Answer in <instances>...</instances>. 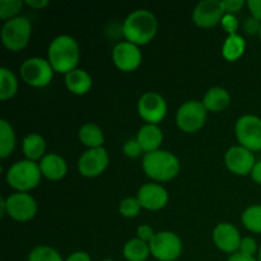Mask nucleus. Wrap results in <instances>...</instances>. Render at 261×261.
Here are the masks:
<instances>
[{
  "instance_id": "1",
  "label": "nucleus",
  "mask_w": 261,
  "mask_h": 261,
  "mask_svg": "<svg viewBox=\"0 0 261 261\" xmlns=\"http://www.w3.org/2000/svg\"><path fill=\"white\" fill-rule=\"evenodd\" d=\"M158 22L155 15L147 9H138L130 13L122 24V35L127 42L137 46L147 45L155 37Z\"/></svg>"
},
{
  "instance_id": "2",
  "label": "nucleus",
  "mask_w": 261,
  "mask_h": 261,
  "mask_svg": "<svg viewBox=\"0 0 261 261\" xmlns=\"http://www.w3.org/2000/svg\"><path fill=\"white\" fill-rule=\"evenodd\" d=\"M47 58L54 71L66 75L71 70L76 69L79 59H81L78 42L71 36H58L48 45Z\"/></svg>"
},
{
  "instance_id": "3",
  "label": "nucleus",
  "mask_w": 261,
  "mask_h": 261,
  "mask_svg": "<svg viewBox=\"0 0 261 261\" xmlns=\"http://www.w3.org/2000/svg\"><path fill=\"white\" fill-rule=\"evenodd\" d=\"M143 171L157 182H166L175 178L180 172V161L173 153L158 149L145 153L143 158Z\"/></svg>"
},
{
  "instance_id": "4",
  "label": "nucleus",
  "mask_w": 261,
  "mask_h": 261,
  "mask_svg": "<svg viewBox=\"0 0 261 261\" xmlns=\"http://www.w3.org/2000/svg\"><path fill=\"white\" fill-rule=\"evenodd\" d=\"M40 163L30 160L18 161L13 163L7 171V182L18 193H28L41 182Z\"/></svg>"
},
{
  "instance_id": "5",
  "label": "nucleus",
  "mask_w": 261,
  "mask_h": 261,
  "mask_svg": "<svg viewBox=\"0 0 261 261\" xmlns=\"http://www.w3.org/2000/svg\"><path fill=\"white\" fill-rule=\"evenodd\" d=\"M32 36V24L24 15L7 20L2 27V42L7 50L18 53L28 46Z\"/></svg>"
},
{
  "instance_id": "6",
  "label": "nucleus",
  "mask_w": 261,
  "mask_h": 261,
  "mask_svg": "<svg viewBox=\"0 0 261 261\" xmlns=\"http://www.w3.org/2000/svg\"><path fill=\"white\" fill-rule=\"evenodd\" d=\"M54 69L50 61L42 58H30L20 65V76L23 82L35 88L48 86L54 78Z\"/></svg>"
},
{
  "instance_id": "7",
  "label": "nucleus",
  "mask_w": 261,
  "mask_h": 261,
  "mask_svg": "<svg viewBox=\"0 0 261 261\" xmlns=\"http://www.w3.org/2000/svg\"><path fill=\"white\" fill-rule=\"evenodd\" d=\"M150 255L158 261H175L182 254V241L176 233L171 231H162L155 233L154 239L149 242Z\"/></svg>"
},
{
  "instance_id": "8",
  "label": "nucleus",
  "mask_w": 261,
  "mask_h": 261,
  "mask_svg": "<svg viewBox=\"0 0 261 261\" xmlns=\"http://www.w3.org/2000/svg\"><path fill=\"white\" fill-rule=\"evenodd\" d=\"M208 110L201 101H188L181 105L176 114V124L184 133H196L205 125Z\"/></svg>"
},
{
  "instance_id": "9",
  "label": "nucleus",
  "mask_w": 261,
  "mask_h": 261,
  "mask_svg": "<svg viewBox=\"0 0 261 261\" xmlns=\"http://www.w3.org/2000/svg\"><path fill=\"white\" fill-rule=\"evenodd\" d=\"M240 145L254 152L261 150V119L255 115H244L234 126Z\"/></svg>"
},
{
  "instance_id": "10",
  "label": "nucleus",
  "mask_w": 261,
  "mask_h": 261,
  "mask_svg": "<svg viewBox=\"0 0 261 261\" xmlns=\"http://www.w3.org/2000/svg\"><path fill=\"white\" fill-rule=\"evenodd\" d=\"M5 201H7V214L17 222H28L35 218L37 214V201L28 193L15 191L5 198Z\"/></svg>"
},
{
  "instance_id": "11",
  "label": "nucleus",
  "mask_w": 261,
  "mask_h": 261,
  "mask_svg": "<svg viewBox=\"0 0 261 261\" xmlns=\"http://www.w3.org/2000/svg\"><path fill=\"white\" fill-rule=\"evenodd\" d=\"M138 112L147 124L158 125L167 115V102L157 92H147L139 98Z\"/></svg>"
},
{
  "instance_id": "12",
  "label": "nucleus",
  "mask_w": 261,
  "mask_h": 261,
  "mask_svg": "<svg viewBox=\"0 0 261 261\" xmlns=\"http://www.w3.org/2000/svg\"><path fill=\"white\" fill-rule=\"evenodd\" d=\"M110 157L103 147L86 150L78 160V171L82 176L88 178L102 175L109 167Z\"/></svg>"
},
{
  "instance_id": "13",
  "label": "nucleus",
  "mask_w": 261,
  "mask_h": 261,
  "mask_svg": "<svg viewBox=\"0 0 261 261\" xmlns=\"http://www.w3.org/2000/svg\"><path fill=\"white\" fill-rule=\"evenodd\" d=\"M112 60L117 69L125 71V73H130L139 68L143 60V55L139 46L125 41V42L117 43L114 47Z\"/></svg>"
},
{
  "instance_id": "14",
  "label": "nucleus",
  "mask_w": 261,
  "mask_h": 261,
  "mask_svg": "<svg viewBox=\"0 0 261 261\" xmlns=\"http://www.w3.org/2000/svg\"><path fill=\"white\" fill-rule=\"evenodd\" d=\"M193 22L200 28H212L219 24L224 17L222 2L219 0H204L193 10Z\"/></svg>"
},
{
  "instance_id": "15",
  "label": "nucleus",
  "mask_w": 261,
  "mask_h": 261,
  "mask_svg": "<svg viewBox=\"0 0 261 261\" xmlns=\"http://www.w3.org/2000/svg\"><path fill=\"white\" fill-rule=\"evenodd\" d=\"M224 163H226L227 168L234 175L246 176L251 173L256 161H255V155L251 150L246 149L241 145H234L227 150L226 155H224Z\"/></svg>"
},
{
  "instance_id": "16",
  "label": "nucleus",
  "mask_w": 261,
  "mask_h": 261,
  "mask_svg": "<svg viewBox=\"0 0 261 261\" xmlns=\"http://www.w3.org/2000/svg\"><path fill=\"white\" fill-rule=\"evenodd\" d=\"M241 234L239 229L231 223H219L213 231V241L221 251L227 254H236L239 252L241 245Z\"/></svg>"
},
{
  "instance_id": "17",
  "label": "nucleus",
  "mask_w": 261,
  "mask_h": 261,
  "mask_svg": "<svg viewBox=\"0 0 261 261\" xmlns=\"http://www.w3.org/2000/svg\"><path fill=\"white\" fill-rule=\"evenodd\" d=\"M137 199L147 211H161L168 203V193L160 184H145L138 191Z\"/></svg>"
},
{
  "instance_id": "18",
  "label": "nucleus",
  "mask_w": 261,
  "mask_h": 261,
  "mask_svg": "<svg viewBox=\"0 0 261 261\" xmlns=\"http://www.w3.org/2000/svg\"><path fill=\"white\" fill-rule=\"evenodd\" d=\"M40 168L42 176H45L47 180L59 181L65 177L68 172V165L66 161L61 155L56 153H48L42 160L40 161Z\"/></svg>"
},
{
  "instance_id": "19",
  "label": "nucleus",
  "mask_w": 261,
  "mask_h": 261,
  "mask_svg": "<svg viewBox=\"0 0 261 261\" xmlns=\"http://www.w3.org/2000/svg\"><path fill=\"white\" fill-rule=\"evenodd\" d=\"M137 140L139 142L143 152H155L160 149L163 142V133L158 125L145 124L138 132Z\"/></svg>"
},
{
  "instance_id": "20",
  "label": "nucleus",
  "mask_w": 261,
  "mask_h": 261,
  "mask_svg": "<svg viewBox=\"0 0 261 261\" xmlns=\"http://www.w3.org/2000/svg\"><path fill=\"white\" fill-rule=\"evenodd\" d=\"M92 76L89 75L88 71L83 70V69H74L70 73L65 75V86L73 94L76 96H83V94L88 93L92 88Z\"/></svg>"
},
{
  "instance_id": "21",
  "label": "nucleus",
  "mask_w": 261,
  "mask_h": 261,
  "mask_svg": "<svg viewBox=\"0 0 261 261\" xmlns=\"http://www.w3.org/2000/svg\"><path fill=\"white\" fill-rule=\"evenodd\" d=\"M23 154L25 155V160H30L36 162L38 160H42L45 157L46 152V142L43 137H41L37 133H31L25 135L22 142Z\"/></svg>"
},
{
  "instance_id": "22",
  "label": "nucleus",
  "mask_w": 261,
  "mask_h": 261,
  "mask_svg": "<svg viewBox=\"0 0 261 261\" xmlns=\"http://www.w3.org/2000/svg\"><path fill=\"white\" fill-rule=\"evenodd\" d=\"M201 102L208 111L221 112L226 110L231 103V96L227 89L222 88V87H213L206 92Z\"/></svg>"
},
{
  "instance_id": "23",
  "label": "nucleus",
  "mask_w": 261,
  "mask_h": 261,
  "mask_svg": "<svg viewBox=\"0 0 261 261\" xmlns=\"http://www.w3.org/2000/svg\"><path fill=\"white\" fill-rule=\"evenodd\" d=\"M78 138L82 142V144L88 147V149L92 148H101L103 147L105 143V134L101 127L92 122H87L79 129Z\"/></svg>"
},
{
  "instance_id": "24",
  "label": "nucleus",
  "mask_w": 261,
  "mask_h": 261,
  "mask_svg": "<svg viewBox=\"0 0 261 261\" xmlns=\"http://www.w3.org/2000/svg\"><path fill=\"white\" fill-rule=\"evenodd\" d=\"M245 50H246V42L244 37L239 33H234V35H228V37L224 41L222 46V55L227 61L233 63L242 58Z\"/></svg>"
},
{
  "instance_id": "25",
  "label": "nucleus",
  "mask_w": 261,
  "mask_h": 261,
  "mask_svg": "<svg viewBox=\"0 0 261 261\" xmlns=\"http://www.w3.org/2000/svg\"><path fill=\"white\" fill-rule=\"evenodd\" d=\"M122 255L127 261H145L150 256L149 244L137 239L129 240L124 245Z\"/></svg>"
},
{
  "instance_id": "26",
  "label": "nucleus",
  "mask_w": 261,
  "mask_h": 261,
  "mask_svg": "<svg viewBox=\"0 0 261 261\" xmlns=\"http://www.w3.org/2000/svg\"><path fill=\"white\" fill-rule=\"evenodd\" d=\"M15 148V133L7 120H0V157H9Z\"/></svg>"
},
{
  "instance_id": "27",
  "label": "nucleus",
  "mask_w": 261,
  "mask_h": 261,
  "mask_svg": "<svg viewBox=\"0 0 261 261\" xmlns=\"http://www.w3.org/2000/svg\"><path fill=\"white\" fill-rule=\"evenodd\" d=\"M18 92V79L15 74L8 68H0V99L8 101Z\"/></svg>"
},
{
  "instance_id": "28",
  "label": "nucleus",
  "mask_w": 261,
  "mask_h": 261,
  "mask_svg": "<svg viewBox=\"0 0 261 261\" xmlns=\"http://www.w3.org/2000/svg\"><path fill=\"white\" fill-rule=\"evenodd\" d=\"M242 224L245 228L249 229L252 233H261V205L256 204V205H251L241 216Z\"/></svg>"
},
{
  "instance_id": "29",
  "label": "nucleus",
  "mask_w": 261,
  "mask_h": 261,
  "mask_svg": "<svg viewBox=\"0 0 261 261\" xmlns=\"http://www.w3.org/2000/svg\"><path fill=\"white\" fill-rule=\"evenodd\" d=\"M27 261H65L55 249L50 246H37L30 252Z\"/></svg>"
},
{
  "instance_id": "30",
  "label": "nucleus",
  "mask_w": 261,
  "mask_h": 261,
  "mask_svg": "<svg viewBox=\"0 0 261 261\" xmlns=\"http://www.w3.org/2000/svg\"><path fill=\"white\" fill-rule=\"evenodd\" d=\"M24 3L20 0H2L0 2V19L10 20L13 18L19 17Z\"/></svg>"
},
{
  "instance_id": "31",
  "label": "nucleus",
  "mask_w": 261,
  "mask_h": 261,
  "mask_svg": "<svg viewBox=\"0 0 261 261\" xmlns=\"http://www.w3.org/2000/svg\"><path fill=\"white\" fill-rule=\"evenodd\" d=\"M140 209L142 205L137 198H125L119 205L120 214L125 218H135L140 213Z\"/></svg>"
},
{
  "instance_id": "32",
  "label": "nucleus",
  "mask_w": 261,
  "mask_h": 261,
  "mask_svg": "<svg viewBox=\"0 0 261 261\" xmlns=\"http://www.w3.org/2000/svg\"><path fill=\"white\" fill-rule=\"evenodd\" d=\"M259 247L257 242L252 237H244L241 240V245H240L239 252L247 255V256H255L256 252H259Z\"/></svg>"
},
{
  "instance_id": "33",
  "label": "nucleus",
  "mask_w": 261,
  "mask_h": 261,
  "mask_svg": "<svg viewBox=\"0 0 261 261\" xmlns=\"http://www.w3.org/2000/svg\"><path fill=\"white\" fill-rule=\"evenodd\" d=\"M122 152L129 158H138L143 153L142 147L137 139H130L122 147Z\"/></svg>"
},
{
  "instance_id": "34",
  "label": "nucleus",
  "mask_w": 261,
  "mask_h": 261,
  "mask_svg": "<svg viewBox=\"0 0 261 261\" xmlns=\"http://www.w3.org/2000/svg\"><path fill=\"white\" fill-rule=\"evenodd\" d=\"M221 24L228 35H234V33H237V30H239V19L233 14H224Z\"/></svg>"
},
{
  "instance_id": "35",
  "label": "nucleus",
  "mask_w": 261,
  "mask_h": 261,
  "mask_svg": "<svg viewBox=\"0 0 261 261\" xmlns=\"http://www.w3.org/2000/svg\"><path fill=\"white\" fill-rule=\"evenodd\" d=\"M224 14H237L245 7L244 0H223L222 2Z\"/></svg>"
},
{
  "instance_id": "36",
  "label": "nucleus",
  "mask_w": 261,
  "mask_h": 261,
  "mask_svg": "<svg viewBox=\"0 0 261 261\" xmlns=\"http://www.w3.org/2000/svg\"><path fill=\"white\" fill-rule=\"evenodd\" d=\"M137 236L139 240H142V241L149 244V242L154 239L155 232H154V229L149 226V224H142V226L138 227Z\"/></svg>"
},
{
  "instance_id": "37",
  "label": "nucleus",
  "mask_w": 261,
  "mask_h": 261,
  "mask_svg": "<svg viewBox=\"0 0 261 261\" xmlns=\"http://www.w3.org/2000/svg\"><path fill=\"white\" fill-rule=\"evenodd\" d=\"M244 30L247 35H259L261 30V22L257 19H255L254 17H250L245 20Z\"/></svg>"
},
{
  "instance_id": "38",
  "label": "nucleus",
  "mask_w": 261,
  "mask_h": 261,
  "mask_svg": "<svg viewBox=\"0 0 261 261\" xmlns=\"http://www.w3.org/2000/svg\"><path fill=\"white\" fill-rule=\"evenodd\" d=\"M246 5L251 13V17L261 22V0H249Z\"/></svg>"
},
{
  "instance_id": "39",
  "label": "nucleus",
  "mask_w": 261,
  "mask_h": 261,
  "mask_svg": "<svg viewBox=\"0 0 261 261\" xmlns=\"http://www.w3.org/2000/svg\"><path fill=\"white\" fill-rule=\"evenodd\" d=\"M65 261H92L88 252L86 251H75L71 255H69Z\"/></svg>"
},
{
  "instance_id": "40",
  "label": "nucleus",
  "mask_w": 261,
  "mask_h": 261,
  "mask_svg": "<svg viewBox=\"0 0 261 261\" xmlns=\"http://www.w3.org/2000/svg\"><path fill=\"white\" fill-rule=\"evenodd\" d=\"M250 176H251V178L257 185H261V161H256Z\"/></svg>"
},
{
  "instance_id": "41",
  "label": "nucleus",
  "mask_w": 261,
  "mask_h": 261,
  "mask_svg": "<svg viewBox=\"0 0 261 261\" xmlns=\"http://www.w3.org/2000/svg\"><path fill=\"white\" fill-rule=\"evenodd\" d=\"M24 4L27 7L32 8V9H43V8L47 7L50 3L47 0H25Z\"/></svg>"
},
{
  "instance_id": "42",
  "label": "nucleus",
  "mask_w": 261,
  "mask_h": 261,
  "mask_svg": "<svg viewBox=\"0 0 261 261\" xmlns=\"http://www.w3.org/2000/svg\"><path fill=\"white\" fill-rule=\"evenodd\" d=\"M228 261H259L255 256H247V255L241 254V252H236L232 254L228 257Z\"/></svg>"
},
{
  "instance_id": "43",
  "label": "nucleus",
  "mask_w": 261,
  "mask_h": 261,
  "mask_svg": "<svg viewBox=\"0 0 261 261\" xmlns=\"http://www.w3.org/2000/svg\"><path fill=\"white\" fill-rule=\"evenodd\" d=\"M7 214V201H5V198L0 199V216L4 217Z\"/></svg>"
},
{
  "instance_id": "44",
  "label": "nucleus",
  "mask_w": 261,
  "mask_h": 261,
  "mask_svg": "<svg viewBox=\"0 0 261 261\" xmlns=\"http://www.w3.org/2000/svg\"><path fill=\"white\" fill-rule=\"evenodd\" d=\"M257 260L261 261V245H260V247H259V252H257Z\"/></svg>"
},
{
  "instance_id": "45",
  "label": "nucleus",
  "mask_w": 261,
  "mask_h": 261,
  "mask_svg": "<svg viewBox=\"0 0 261 261\" xmlns=\"http://www.w3.org/2000/svg\"><path fill=\"white\" fill-rule=\"evenodd\" d=\"M102 261H115V260H112V259H105V260H102Z\"/></svg>"
},
{
  "instance_id": "46",
  "label": "nucleus",
  "mask_w": 261,
  "mask_h": 261,
  "mask_svg": "<svg viewBox=\"0 0 261 261\" xmlns=\"http://www.w3.org/2000/svg\"><path fill=\"white\" fill-rule=\"evenodd\" d=\"M259 37H260V41H261V30H260V33H259Z\"/></svg>"
}]
</instances>
